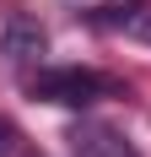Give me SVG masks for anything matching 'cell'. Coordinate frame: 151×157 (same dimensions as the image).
<instances>
[{
    "label": "cell",
    "instance_id": "obj_1",
    "mask_svg": "<svg viewBox=\"0 0 151 157\" xmlns=\"http://www.w3.org/2000/svg\"><path fill=\"white\" fill-rule=\"evenodd\" d=\"M27 92L38 103H54V109H87L103 92H113V81L97 76V71H81V65H49L27 81Z\"/></svg>",
    "mask_w": 151,
    "mask_h": 157
},
{
    "label": "cell",
    "instance_id": "obj_2",
    "mask_svg": "<svg viewBox=\"0 0 151 157\" xmlns=\"http://www.w3.org/2000/svg\"><path fill=\"white\" fill-rule=\"evenodd\" d=\"M43 49H49V38H43V27H38L32 16H6V27H0V54L11 65H38Z\"/></svg>",
    "mask_w": 151,
    "mask_h": 157
},
{
    "label": "cell",
    "instance_id": "obj_3",
    "mask_svg": "<svg viewBox=\"0 0 151 157\" xmlns=\"http://www.w3.org/2000/svg\"><path fill=\"white\" fill-rule=\"evenodd\" d=\"M70 141H76V152H81V157H135V152H130V141H124L113 125H81Z\"/></svg>",
    "mask_w": 151,
    "mask_h": 157
},
{
    "label": "cell",
    "instance_id": "obj_4",
    "mask_svg": "<svg viewBox=\"0 0 151 157\" xmlns=\"http://www.w3.org/2000/svg\"><path fill=\"white\" fill-rule=\"evenodd\" d=\"M124 33H130V38H140V44H151V6H140V11L124 16Z\"/></svg>",
    "mask_w": 151,
    "mask_h": 157
}]
</instances>
